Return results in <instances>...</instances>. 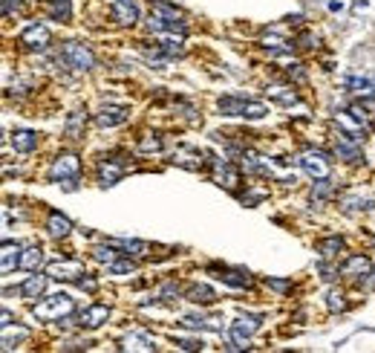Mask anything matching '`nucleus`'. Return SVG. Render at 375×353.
<instances>
[{
	"instance_id": "obj_40",
	"label": "nucleus",
	"mask_w": 375,
	"mask_h": 353,
	"mask_svg": "<svg viewBox=\"0 0 375 353\" xmlns=\"http://www.w3.org/2000/svg\"><path fill=\"white\" fill-rule=\"evenodd\" d=\"M176 347L179 350H202V339H176Z\"/></svg>"
},
{
	"instance_id": "obj_43",
	"label": "nucleus",
	"mask_w": 375,
	"mask_h": 353,
	"mask_svg": "<svg viewBox=\"0 0 375 353\" xmlns=\"http://www.w3.org/2000/svg\"><path fill=\"white\" fill-rule=\"evenodd\" d=\"M318 269H320V278H323V281H332V278L338 275V272H335V269H329L326 264H318Z\"/></svg>"
},
{
	"instance_id": "obj_19",
	"label": "nucleus",
	"mask_w": 375,
	"mask_h": 353,
	"mask_svg": "<svg viewBox=\"0 0 375 353\" xmlns=\"http://www.w3.org/2000/svg\"><path fill=\"white\" fill-rule=\"evenodd\" d=\"M46 278H50V275H41V272H35V275H29V278L18 287V293H21L26 301H35V298L44 296V290H46Z\"/></svg>"
},
{
	"instance_id": "obj_3",
	"label": "nucleus",
	"mask_w": 375,
	"mask_h": 353,
	"mask_svg": "<svg viewBox=\"0 0 375 353\" xmlns=\"http://www.w3.org/2000/svg\"><path fill=\"white\" fill-rule=\"evenodd\" d=\"M58 64H64V67H73L78 73H90L95 67V55L90 46L78 44V41H64L61 50H58Z\"/></svg>"
},
{
	"instance_id": "obj_14",
	"label": "nucleus",
	"mask_w": 375,
	"mask_h": 353,
	"mask_svg": "<svg viewBox=\"0 0 375 353\" xmlns=\"http://www.w3.org/2000/svg\"><path fill=\"white\" fill-rule=\"evenodd\" d=\"M214 168H217V176H214L217 185L225 188V191H237V185H240V171L228 165L225 159H214Z\"/></svg>"
},
{
	"instance_id": "obj_23",
	"label": "nucleus",
	"mask_w": 375,
	"mask_h": 353,
	"mask_svg": "<svg viewBox=\"0 0 375 353\" xmlns=\"http://www.w3.org/2000/svg\"><path fill=\"white\" fill-rule=\"evenodd\" d=\"M182 327H191V330H208V333H222L220 318H202V316H182Z\"/></svg>"
},
{
	"instance_id": "obj_41",
	"label": "nucleus",
	"mask_w": 375,
	"mask_h": 353,
	"mask_svg": "<svg viewBox=\"0 0 375 353\" xmlns=\"http://www.w3.org/2000/svg\"><path fill=\"white\" fill-rule=\"evenodd\" d=\"M266 284L271 287V290H277V293H286V290H291V281H277V278H266Z\"/></svg>"
},
{
	"instance_id": "obj_33",
	"label": "nucleus",
	"mask_w": 375,
	"mask_h": 353,
	"mask_svg": "<svg viewBox=\"0 0 375 353\" xmlns=\"http://www.w3.org/2000/svg\"><path fill=\"white\" fill-rule=\"evenodd\" d=\"M107 272L110 275H130V272H136V261H113V264H107Z\"/></svg>"
},
{
	"instance_id": "obj_21",
	"label": "nucleus",
	"mask_w": 375,
	"mask_h": 353,
	"mask_svg": "<svg viewBox=\"0 0 375 353\" xmlns=\"http://www.w3.org/2000/svg\"><path fill=\"white\" fill-rule=\"evenodd\" d=\"M38 142H41V136L35 131H15L12 134V148L18 154H32L38 148Z\"/></svg>"
},
{
	"instance_id": "obj_16",
	"label": "nucleus",
	"mask_w": 375,
	"mask_h": 353,
	"mask_svg": "<svg viewBox=\"0 0 375 353\" xmlns=\"http://www.w3.org/2000/svg\"><path fill=\"white\" fill-rule=\"evenodd\" d=\"M113 18H116L122 26H133L139 21L136 0H116V3H113Z\"/></svg>"
},
{
	"instance_id": "obj_13",
	"label": "nucleus",
	"mask_w": 375,
	"mask_h": 353,
	"mask_svg": "<svg viewBox=\"0 0 375 353\" xmlns=\"http://www.w3.org/2000/svg\"><path fill=\"white\" fill-rule=\"evenodd\" d=\"M335 122L344 127V136H349V139H355V142H364V134L369 131V127H367L361 119H355L349 110H340V114H335Z\"/></svg>"
},
{
	"instance_id": "obj_38",
	"label": "nucleus",
	"mask_w": 375,
	"mask_h": 353,
	"mask_svg": "<svg viewBox=\"0 0 375 353\" xmlns=\"http://www.w3.org/2000/svg\"><path fill=\"white\" fill-rule=\"evenodd\" d=\"M81 122H84V114H73V116H70V122H67V136H70V139H78Z\"/></svg>"
},
{
	"instance_id": "obj_6",
	"label": "nucleus",
	"mask_w": 375,
	"mask_h": 353,
	"mask_svg": "<svg viewBox=\"0 0 375 353\" xmlns=\"http://www.w3.org/2000/svg\"><path fill=\"white\" fill-rule=\"evenodd\" d=\"M298 163H300V168L312 176V180H329V156H326L323 151H303L300 156H298Z\"/></svg>"
},
{
	"instance_id": "obj_12",
	"label": "nucleus",
	"mask_w": 375,
	"mask_h": 353,
	"mask_svg": "<svg viewBox=\"0 0 375 353\" xmlns=\"http://www.w3.org/2000/svg\"><path fill=\"white\" fill-rule=\"evenodd\" d=\"M127 119H130V107H124V105H107L95 114V125L99 127H119Z\"/></svg>"
},
{
	"instance_id": "obj_8",
	"label": "nucleus",
	"mask_w": 375,
	"mask_h": 353,
	"mask_svg": "<svg viewBox=\"0 0 375 353\" xmlns=\"http://www.w3.org/2000/svg\"><path fill=\"white\" fill-rule=\"evenodd\" d=\"M127 174V163L122 156H102L99 163V183L107 188V185H116L122 176Z\"/></svg>"
},
{
	"instance_id": "obj_32",
	"label": "nucleus",
	"mask_w": 375,
	"mask_h": 353,
	"mask_svg": "<svg viewBox=\"0 0 375 353\" xmlns=\"http://www.w3.org/2000/svg\"><path fill=\"white\" fill-rule=\"evenodd\" d=\"M347 87H352L358 96H367V99H375V84L369 78H347Z\"/></svg>"
},
{
	"instance_id": "obj_20",
	"label": "nucleus",
	"mask_w": 375,
	"mask_h": 353,
	"mask_svg": "<svg viewBox=\"0 0 375 353\" xmlns=\"http://www.w3.org/2000/svg\"><path fill=\"white\" fill-rule=\"evenodd\" d=\"M110 244L116 246V249H122V255H133V258H142V255H148L151 252V246L144 244V240H127V237H110Z\"/></svg>"
},
{
	"instance_id": "obj_44",
	"label": "nucleus",
	"mask_w": 375,
	"mask_h": 353,
	"mask_svg": "<svg viewBox=\"0 0 375 353\" xmlns=\"http://www.w3.org/2000/svg\"><path fill=\"white\" fill-rule=\"evenodd\" d=\"M12 9H18V0H3V18H9Z\"/></svg>"
},
{
	"instance_id": "obj_24",
	"label": "nucleus",
	"mask_w": 375,
	"mask_h": 353,
	"mask_svg": "<svg viewBox=\"0 0 375 353\" xmlns=\"http://www.w3.org/2000/svg\"><path fill=\"white\" fill-rule=\"evenodd\" d=\"M46 229H50V235L52 237H67L70 232H73V223H70V217H64L61 212H52L50 215V220H46Z\"/></svg>"
},
{
	"instance_id": "obj_22",
	"label": "nucleus",
	"mask_w": 375,
	"mask_h": 353,
	"mask_svg": "<svg viewBox=\"0 0 375 353\" xmlns=\"http://www.w3.org/2000/svg\"><path fill=\"white\" fill-rule=\"evenodd\" d=\"M185 298H188L191 304H200V307H208V304H214V301H217V293L211 290L208 284H193L191 290L185 293Z\"/></svg>"
},
{
	"instance_id": "obj_29",
	"label": "nucleus",
	"mask_w": 375,
	"mask_h": 353,
	"mask_svg": "<svg viewBox=\"0 0 375 353\" xmlns=\"http://www.w3.org/2000/svg\"><path fill=\"white\" fill-rule=\"evenodd\" d=\"M344 237H338V235H332V237H326V240H320L318 244V252L323 255V258H332V255H338V252H344Z\"/></svg>"
},
{
	"instance_id": "obj_30",
	"label": "nucleus",
	"mask_w": 375,
	"mask_h": 353,
	"mask_svg": "<svg viewBox=\"0 0 375 353\" xmlns=\"http://www.w3.org/2000/svg\"><path fill=\"white\" fill-rule=\"evenodd\" d=\"M375 203V197H361V194H349V197H344L340 200V206H344V212H364V208H369Z\"/></svg>"
},
{
	"instance_id": "obj_28",
	"label": "nucleus",
	"mask_w": 375,
	"mask_h": 353,
	"mask_svg": "<svg viewBox=\"0 0 375 353\" xmlns=\"http://www.w3.org/2000/svg\"><path fill=\"white\" fill-rule=\"evenodd\" d=\"M50 15L61 24H70L73 21V3L70 0H50Z\"/></svg>"
},
{
	"instance_id": "obj_31",
	"label": "nucleus",
	"mask_w": 375,
	"mask_h": 353,
	"mask_svg": "<svg viewBox=\"0 0 375 353\" xmlns=\"http://www.w3.org/2000/svg\"><path fill=\"white\" fill-rule=\"evenodd\" d=\"M119 255H122V252H116V246H113L110 240H107V244H102V246H95V249H93V258L99 261V264H113V261H119Z\"/></svg>"
},
{
	"instance_id": "obj_10",
	"label": "nucleus",
	"mask_w": 375,
	"mask_h": 353,
	"mask_svg": "<svg viewBox=\"0 0 375 353\" xmlns=\"http://www.w3.org/2000/svg\"><path fill=\"white\" fill-rule=\"evenodd\" d=\"M50 41H52L50 29L41 26V24H32V26H26V29L21 32V44L26 46V50H46V46H50Z\"/></svg>"
},
{
	"instance_id": "obj_17",
	"label": "nucleus",
	"mask_w": 375,
	"mask_h": 353,
	"mask_svg": "<svg viewBox=\"0 0 375 353\" xmlns=\"http://www.w3.org/2000/svg\"><path fill=\"white\" fill-rule=\"evenodd\" d=\"M21 255H23V246L6 240L3 249H0V269H3V275H9L15 266H21Z\"/></svg>"
},
{
	"instance_id": "obj_11",
	"label": "nucleus",
	"mask_w": 375,
	"mask_h": 353,
	"mask_svg": "<svg viewBox=\"0 0 375 353\" xmlns=\"http://www.w3.org/2000/svg\"><path fill=\"white\" fill-rule=\"evenodd\" d=\"M171 163L179 168H188V171H202L205 168V154L200 148H176Z\"/></svg>"
},
{
	"instance_id": "obj_1",
	"label": "nucleus",
	"mask_w": 375,
	"mask_h": 353,
	"mask_svg": "<svg viewBox=\"0 0 375 353\" xmlns=\"http://www.w3.org/2000/svg\"><path fill=\"white\" fill-rule=\"evenodd\" d=\"M148 26L153 32H165V35H179V38H185V32H188V24L182 18V12H179L176 6H171V3H165V0H156L153 3Z\"/></svg>"
},
{
	"instance_id": "obj_15",
	"label": "nucleus",
	"mask_w": 375,
	"mask_h": 353,
	"mask_svg": "<svg viewBox=\"0 0 375 353\" xmlns=\"http://www.w3.org/2000/svg\"><path fill=\"white\" fill-rule=\"evenodd\" d=\"M340 275H349V278L364 281V278L372 275V264H369V258H364V255H352V258L340 266Z\"/></svg>"
},
{
	"instance_id": "obj_34",
	"label": "nucleus",
	"mask_w": 375,
	"mask_h": 353,
	"mask_svg": "<svg viewBox=\"0 0 375 353\" xmlns=\"http://www.w3.org/2000/svg\"><path fill=\"white\" fill-rule=\"evenodd\" d=\"M263 46H266V50L271 46V50H277V53H289V50H291V44H289L286 38H280V35H274V32L263 38Z\"/></svg>"
},
{
	"instance_id": "obj_36",
	"label": "nucleus",
	"mask_w": 375,
	"mask_h": 353,
	"mask_svg": "<svg viewBox=\"0 0 375 353\" xmlns=\"http://www.w3.org/2000/svg\"><path fill=\"white\" fill-rule=\"evenodd\" d=\"M139 151H142V154H151V151H162V139H159V136H144V139L139 142Z\"/></svg>"
},
{
	"instance_id": "obj_39",
	"label": "nucleus",
	"mask_w": 375,
	"mask_h": 353,
	"mask_svg": "<svg viewBox=\"0 0 375 353\" xmlns=\"http://www.w3.org/2000/svg\"><path fill=\"white\" fill-rule=\"evenodd\" d=\"M271 96H274L277 102H283V105H295V102H298V96H295V93H286V90H280V87H274V90H271Z\"/></svg>"
},
{
	"instance_id": "obj_2",
	"label": "nucleus",
	"mask_w": 375,
	"mask_h": 353,
	"mask_svg": "<svg viewBox=\"0 0 375 353\" xmlns=\"http://www.w3.org/2000/svg\"><path fill=\"white\" fill-rule=\"evenodd\" d=\"M75 310V301L70 293H52L46 296L41 304H32V316L44 318V322H61Z\"/></svg>"
},
{
	"instance_id": "obj_7",
	"label": "nucleus",
	"mask_w": 375,
	"mask_h": 353,
	"mask_svg": "<svg viewBox=\"0 0 375 353\" xmlns=\"http://www.w3.org/2000/svg\"><path fill=\"white\" fill-rule=\"evenodd\" d=\"M46 275L55 278V281H81L87 275V269L81 261H52L50 266H46Z\"/></svg>"
},
{
	"instance_id": "obj_35",
	"label": "nucleus",
	"mask_w": 375,
	"mask_h": 353,
	"mask_svg": "<svg viewBox=\"0 0 375 353\" xmlns=\"http://www.w3.org/2000/svg\"><path fill=\"white\" fill-rule=\"evenodd\" d=\"M326 307H329L332 313H340V310H347L344 293H338V290H329V293H326Z\"/></svg>"
},
{
	"instance_id": "obj_42",
	"label": "nucleus",
	"mask_w": 375,
	"mask_h": 353,
	"mask_svg": "<svg viewBox=\"0 0 375 353\" xmlns=\"http://www.w3.org/2000/svg\"><path fill=\"white\" fill-rule=\"evenodd\" d=\"M78 287H81V290H87V293H95V287H99V284H95V278H87V275H84V278L78 281Z\"/></svg>"
},
{
	"instance_id": "obj_25",
	"label": "nucleus",
	"mask_w": 375,
	"mask_h": 353,
	"mask_svg": "<svg viewBox=\"0 0 375 353\" xmlns=\"http://www.w3.org/2000/svg\"><path fill=\"white\" fill-rule=\"evenodd\" d=\"M246 102H249V99H242V96H222L217 107H220L222 116H242V110H246Z\"/></svg>"
},
{
	"instance_id": "obj_26",
	"label": "nucleus",
	"mask_w": 375,
	"mask_h": 353,
	"mask_svg": "<svg viewBox=\"0 0 375 353\" xmlns=\"http://www.w3.org/2000/svg\"><path fill=\"white\" fill-rule=\"evenodd\" d=\"M122 347L124 350H156V342L148 333H130V336H124Z\"/></svg>"
},
{
	"instance_id": "obj_27",
	"label": "nucleus",
	"mask_w": 375,
	"mask_h": 353,
	"mask_svg": "<svg viewBox=\"0 0 375 353\" xmlns=\"http://www.w3.org/2000/svg\"><path fill=\"white\" fill-rule=\"evenodd\" d=\"M41 264H44V249H41L38 244L26 246V249H23V255H21V266H23L26 272H38V269H41Z\"/></svg>"
},
{
	"instance_id": "obj_9",
	"label": "nucleus",
	"mask_w": 375,
	"mask_h": 353,
	"mask_svg": "<svg viewBox=\"0 0 375 353\" xmlns=\"http://www.w3.org/2000/svg\"><path fill=\"white\" fill-rule=\"evenodd\" d=\"M107 318H110V307H107V304H90L87 310H81V316H78V327H84V330H99L102 325H107Z\"/></svg>"
},
{
	"instance_id": "obj_37",
	"label": "nucleus",
	"mask_w": 375,
	"mask_h": 353,
	"mask_svg": "<svg viewBox=\"0 0 375 353\" xmlns=\"http://www.w3.org/2000/svg\"><path fill=\"white\" fill-rule=\"evenodd\" d=\"M315 185H318V188H312V203L320 206L326 197H329V185H326V180H318Z\"/></svg>"
},
{
	"instance_id": "obj_18",
	"label": "nucleus",
	"mask_w": 375,
	"mask_h": 353,
	"mask_svg": "<svg viewBox=\"0 0 375 353\" xmlns=\"http://www.w3.org/2000/svg\"><path fill=\"white\" fill-rule=\"evenodd\" d=\"M217 272V278L228 287H237V290H242V287H249L251 284V275L249 272H242V269H231V266H214Z\"/></svg>"
},
{
	"instance_id": "obj_4",
	"label": "nucleus",
	"mask_w": 375,
	"mask_h": 353,
	"mask_svg": "<svg viewBox=\"0 0 375 353\" xmlns=\"http://www.w3.org/2000/svg\"><path fill=\"white\" fill-rule=\"evenodd\" d=\"M78 174H81V163H78L75 154H61V156H55V163L50 165V180L64 185L67 191L78 188Z\"/></svg>"
},
{
	"instance_id": "obj_5",
	"label": "nucleus",
	"mask_w": 375,
	"mask_h": 353,
	"mask_svg": "<svg viewBox=\"0 0 375 353\" xmlns=\"http://www.w3.org/2000/svg\"><path fill=\"white\" fill-rule=\"evenodd\" d=\"M260 325H263V316H254V313H246V316L234 318V322H231V342H228L225 347H228V350H242V347H249L246 342L260 330Z\"/></svg>"
}]
</instances>
